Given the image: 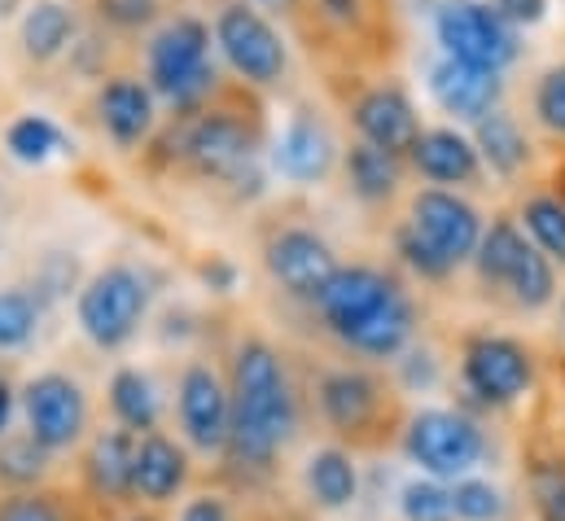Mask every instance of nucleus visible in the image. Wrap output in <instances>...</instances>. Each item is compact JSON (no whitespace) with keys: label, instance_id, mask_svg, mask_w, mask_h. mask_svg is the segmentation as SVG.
<instances>
[{"label":"nucleus","instance_id":"nucleus-1","mask_svg":"<svg viewBox=\"0 0 565 521\" xmlns=\"http://www.w3.org/2000/svg\"><path fill=\"white\" fill-rule=\"evenodd\" d=\"M228 403V460L242 469H268L298 425V407L281 360L264 338H246L237 347Z\"/></svg>","mask_w":565,"mask_h":521},{"label":"nucleus","instance_id":"nucleus-2","mask_svg":"<svg viewBox=\"0 0 565 521\" xmlns=\"http://www.w3.org/2000/svg\"><path fill=\"white\" fill-rule=\"evenodd\" d=\"M264 136H268V119L250 84L220 79V88L193 115L175 119L171 158H180L202 180L237 184L242 176H250L255 153L264 149Z\"/></svg>","mask_w":565,"mask_h":521},{"label":"nucleus","instance_id":"nucleus-3","mask_svg":"<svg viewBox=\"0 0 565 521\" xmlns=\"http://www.w3.org/2000/svg\"><path fill=\"white\" fill-rule=\"evenodd\" d=\"M324 325L360 355H399L413 338L417 311L404 294V285L395 276H386L382 267H338L333 280L324 285V294L316 298Z\"/></svg>","mask_w":565,"mask_h":521},{"label":"nucleus","instance_id":"nucleus-4","mask_svg":"<svg viewBox=\"0 0 565 521\" xmlns=\"http://www.w3.org/2000/svg\"><path fill=\"white\" fill-rule=\"evenodd\" d=\"M294 22L307 53L351 79L391 66L404 44L395 0H302Z\"/></svg>","mask_w":565,"mask_h":521},{"label":"nucleus","instance_id":"nucleus-5","mask_svg":"<svg viewBox=\"0 0 565 521\" xmlns=\"http://www.w3.org/2000/svg\"><path fill=\"white\" fill-rule=\"evenodd\" d=\"M478 237H482V220L465 198L447 189H422L395 242L413 272H422L425 280H443L456 263L473 259Z\"/></svg>","mask_w":565,"mask_h":521},{"label":"nucleus","instance_id":"nucleus-6","mask_svg":"<svg viewBox=\"0 0 565 521\" xmlns=\"http://www.w3.org/2000/svg\"><path fill=\"white\" fill-rule=\"evenodd\" d=\"M149 93L175 106V119L193 115L215 88L220 71L211 62V31L198 18H175L149 40Z\"/></svg>","mask_w":565,"mask_h":521},{"label":"nucleus","instance_id":"nucleus-7","mask_svg":"<svg viewBox=\"0 0 565 521\" xmlns=\"http://www.w3.org/2000/svg\"><path fill=\"white\" fill-rule=\"evenodd\" d=\"M473 259H478V276H482L487 289L509 294V298H513L518 307H526V311L548 307L553 294H557L553 259H548L535 242H526V233L518 228L513 215L491 220V228L478 237Z\"/></svg>","mask_w":565,"mask_h":521},{"label":"nucleus","instance_id":"nucleus-8","mask_svg":"<svg viewBox=\"0 0 565 521\" xmlns=\"http://www.w3.org/2000/svg\"><path fill=\"white\" fill-rule=\"evenodd\" d=\"M149 307V289L145 276L128 263H110L102 267L84 289H79V329L102 347V351H119L145 320Z\"/></svg>","mask_w":565,"mask_h":521},{"label":"nucleus","instance_id":"nucleus-9","mask_svg":"<svg viewBox=\"0 0 565 521\" xmlns=\"http://www.w3.org/2000/svg\"><path fill=\"white\" fill-rule=\"evenodd\" d=\"M215 40L228 57V66L242 75V84L250 88H273L285 79V44L277 26L246 0H224L220 18H215Z\"/></svg>","mask_w":565,"mask_h":521},{"label":"nucleus","instance_id":"nucleus-10","mask_svg":"<svg viewBox=\"0 0 565 521\" xmlns=\"http://www.w3.org/2000/svg\"><path fill=\"white\" fill-rule=\"evenodd\" d=\"M438 44L456 62L504 71L518 57V31L482 0H451L438 13Z\"/></svg>","mask_w":565,"mask_h":521},{"label":"nucleus","instance_id":"nucleus-11","mask_svg":"<svg viewBox=\"0 0 565 521\" xmlns=\"http://www.w3.org/2000/svg\"><path fill=\"white\" fill-rule=\"evenodd\" d=\"M404 447L408 456L429 469L434 478H456V474H469L487 443H482V429L460 416V412H447V407H429V412H417L408 421V434H404Z\"/></svg>","mask_w":565,"mask_h":521},{"label":"nucleus","instance_id":"nucleus-12","mask_svg":"<svg viewBox=\"0 0 565 521\" xmlns=\"http://www.w3.org/2000/svg\"><path fill=\"white\" fill-rule=\"evenodd\" d=\"M22 412H26V434L53 456L66 451L84 438L88 429V398L84 386L66 373H40L22 386Z\"/></svg>","mask_w":565,"mask_h":521},{"label":"nucleus","instance_id":"nucleus-13","mask_svg":"<svg viewBox=\"0 0 565 521\" xmlns=\"http://www.w3.org/2000/svg\"><path fill=\"white\" fill-rule=\"evenodd\" d=\"M264 263H268V276L281 285L289 298H307L316 302L324 294V285L333 280L338 259L329 251V242L311 228H277L268 242H264Z\"/></svg>","mask_w":565,"mask_h":521},{"label":"nucleus","instance_id":"nucleus-14","mask_svg":"<svg viewBox=\"0 0 565 521\" xmlns=\"http://www.w3.org/2000/svg\"><path fill=\"white\" fill-rule=\"evenodd\" d=\"M531 382H535V364H531V351L522 342L495 338V333L469 338V347H465V386L482 403L504 407L518 394H526Z\"/></svg>","mask_w":565,"mask_h":521},{"label":"nucleus","instance_id":"nucleus-15","mask_svg":"<svg viewBox=\"0 0 565 521\" xmlns=\"http://www.w3.org/2000/svg\"><path fill=\"white\" fill-rule=\"evenodd\" d=\"M320 416L347 434V438H369V429H377L386 416H391V398L386 386L364 373V369H333L320 378Z\"/></svg>","mask_w":565,"mask_h":521},{"label":"nucleus","instance_id":"nucleus-16","mask_svg":"<svg viewBox=\"0 0 565 521\" xmlns=\"http://www.w3.org/2000/svg\"><path fill=\"white\" fill-rule=\"evenodd\" d=\"M351 119L360 128V140H369V145H377L395 158H404L413 149V140L422 136L408 93L399 84H386V79H377V84H369L351 97Z\"/></svg>","mask_w":565,"mask_h":521},{"label":"nucleus","instance_id":"nucleus-17","mask_svg":"<svg viewBox=\"0 0 565 521\" xmlns=\"http://www.w3.org/2000/svg\"><path fill=\"white\" fill-rule=\"evenodd\" d=\"M228 416H233V403H228V386L220 382V373L206 364H189L180 378V425L189 443L198 451H224Z\"/></svg>","mask_w":565,"mask_h":521},{"label":"nucleus","instance_id":"nucleus-18","mask_svg":"<svg viewBox=\"0 0 565 521\" xmlns=\"http://www.w3.org/2000/svg\"><path fill=\"white\" fill-rule=\"evenodd\" d=\"M429 93H434V102H438L447 115L478 124L482 115L500 110L504 79H500V71L443 57V62H434V71H429Z\"/></svg>","mask_w":565,"mask_h":521},{"label":"nucleus","instance_id":"nucleus-19","mask_svg":"<svg viewBox=\"0 0 565 521\" xmlns=\"http://www.w3.org/2000/svg\"><path fill=\"white\" fill-rule=\"evenodd\" d=\"M132 465H137V434L102 429L93 438V447L84 451V482L102 504H128V500H137Z\"/></svg>","mask_w":565,"mask_h":521},{"label":"nucleus","instance_id":"nucleus-20","mask_svg":"<svg viewBox=\"0 0 565 521\" xmlns=\"http://www.w3.org/2000/svg\"><path fill=\"white\" fill-rule=\"evenodd\" d=\"M277 171L289 176V180H298V184H316V180H324L329 171H333V162H338V145H333V136L329 128L311 115V110H298L281 131V145H277Z\"/></svg>","mask_w":565,"mask_h":521},{"label":"nucleus","instance_id":"nucleus-21","mask_svg":"<svg viewBox=\"0 0 565 521\" xmlns=\"http://www.w3.org/2000/svg\"><path fill=\"white\" fill-rule=\"evenodd\" d=\"M97 115H102V128L110 131L115 145L132 149L153 128V93L137 75H110L97 88Z\"/></svg>","mask_w":565,"mask_h":521},{"label":"nucleus","instance_id":"nucleus-22","mask_svg":"<svg viewBox=\"0 0 565 521\" xmlns=\"http://www.w3.org/2000/svg\"><path fill=\"white\" fill-rule=\"evenodd\" d=\"M189 482V456L167 438V434H145L137 438V465H132V491L137 500L149 504H167L180 496V487Z\"/></svg>","mask_w":565,"mask_h":521},{"label":"nucleus","instance_id":"nucleus-23","mask_svg":"<svg viewBox=\"0 0 565 521\" xmlns=\"http://www.w3.org/2000/svg\"><path fill=\"white\" fill-rule=\"evenodd\" d=\"M413 167L434 184H473L478 180V149L456 128H429L408 149Z\"/></svg>","mask_w":565,"mask_h":521},{"label":"nucleus","instance_id":"nucleus-24","mask_svg":"<svg viewBox=\"0 0 565 521\" xmlns=\"http://www.w3.org/2000/svg\"><path fill=\"white\" fill-rule=\"evenodd\" d=\"M347 180L355 189V198L364 202H391L399 193V180H404V162L369 140H355L347 149Z\"/></svg>","mask_w":565,"mask_h":521},{"label":"nucleus","instance_id":"nucleus-25","mask_svg":"<svg viewBox=\"0 0 565 521\" xmlns=\"http://www.w3.org/2000/svg\"><path fill=\"white\" fill-rule=\"evenodd\" d=\"M473 149H478V153L491 162V171H500V176H518V171L526 167V158H531L526 131L518 128V119L504 115V110H491V115H482V119L473 124Z\"/></svg>","mask_w":565,"mask_h":521},{"label":"nucleus","instance_id":"nucleus-26","mask_svg":"<svg viewBox=\"0 0 565 521\" xmlns=\"http://www.w3.org/2000/svg\"><path fill=\"white\" fill-rule=\"evenodd\" d=\"M75 40V13L57 0H35L22 18V49L35 62H53Z\"/></svg>","mask_w":565,"mask_h":521},{"label":"nucleus","instance_id":"nucleus-27","mask_svg":"<svg viewBox=\"0 0 565 521\" xmlns=\"http://www.w3.org/2000/svg\"><path fill=\"white\" fill-rule=\"evenodd\" d=\"M355 487H360V478H355V465H351L347 451L324 447V451H316L307 460V491L324 509H347L355 500Z\"/></svg>","mask_w":565,"mask_h":521},{"label":"nucleus","instance_id":"nucleus-28","mask_svg":"<svg viewBox=\"0 0 565 521\" xmlns=\"http://www.w3.org/2000/svg\"><path fill=\"white\" fill-rule=\"evenodd\" d=\"M110 407L124 421V429H132L137 438L153 434V425H158V394H153V386H149V378H145L141 369H119L115 373Z\"/></svg>","mask_w":565,"mask_h":521},{"label":"nucleus","instance_id":"nucleus-29","mask_svg":"<svg viewBox=\"0 0 565 521\" xmlns=\"http://www.w3.org/2000/svg\"><path fill=\"white\" fill-rule=\"evenodd\" d=\"M522 224L548 259L565 263V202L557 193H531L522 202Z\"/></svg>","mask_w":565,"mask_h":521},{"label":"nucleus","instance_id":"nucleus-30","mask_svg":"<svg viewBox=\"0 0 565 521\" xmlns=\"http://www.w3.org/2000/svg\"><path fill=\"white\" fill-rule=\"evenodd\" d=\"M49 469V451L31 434H9L0 438V482L13 491H31Z\"/></svg>","mask_w":565,"mask_h":521},{"label":"nucleus","instance_id":"nucleus-31","mask_svg":"<svg viewBox=\"0 0 565 521\" xmlns=\"http://www.w3.org/2000/svg\"><path fill=\"white\" fill-rule=\"evenodd\" d=\"M0 521H84L79 509L57 491H9L0 496Z\"/></svg>","mask_w":565,"mask_h":521},{"label":"nucleus","instance_id":"nucleus-32","mask_svg":"<svg viewBox=\"0 0 565 521\" xmlns=\"http://www.w3.org/2000/svg\"><path fill=\"white\" fill-rule=\"evenodd\" d=\"M4 145H9V153L18 162H44L57 149H66V136L53 128L44 115H22L13 128L4 131Z\"/></svg>","mask_w":565,"mask_h":521},{"label":"nucleus","instance_id":"nucleus-33","mask_svg":"<svg viewBox=\"0 0 565 521\" xmlns=\"http://www.w3.org/2000/svg\"><path fill=\"white\" fill-rule=\"evenodd\" d=\"M40 325V302L31 289H0V351L26 347Z\"/></svg>","mask_w":565,"mask_h":521},{"label":"nucleus","instance_id":"nucleus-34","mask_svg":"<svg viewBox=\"0 0 565 521\" xmlns=\"http://www.w3.org/2000/svg\"><path fill=\"white\" fill-rule=\"evenodd\" d=\"M451 513L465 521H495L504 513V500H500V491L491 487V482H460L456 491H451Z\"/></svg>","mask_w":565,"mask_h":521},{"label":"nucleus","instance_id":"nucleus-35","mask_svg":"<svg viewBox=\"0 0 565 521\" xmlns=\"http://www.w3.org/2000/svg\"><path fill=\"white\" fill-rule=\"evenodd\" d=\"M531 496L540 521H565V465H540L531 474Z\"/></svg>","mask_w":565,"mask_h":521},{"label":"nucleus","instance_id":"nucleus-36","mask_svg":"<svg viewBox=\"0 0 565 521\" xmlns=\"http://www.w3.org/2000/svg\"><path fill=\"white\" fill-rule=\"evenodd\" d=\"M404 518L447 521L451 518V491H443L438 482H408L404 487Z\"/></svg>","mask_w":565,"mask_h":521},{"label":"nucleus","instance_id":"nucleus-37","mask_svg":"<svg viewBox=\"0 0 565 521\" xmlns=\"http://www.w3.org/2000/svg\"><path fill=\"white\" fill-rule=\"evenodd\" d=\"M535 115L540 124L565 136V66H553L535 88Z\"/></svg>","mask_w":565,"mask_h":521},{"label":"nucleus","instance_id":"nucleus-38","mask_svg":"<svg viewBox=\"0 0 565 521\" xmlns=\"http://www.w3.org/2000/svg\"><path fill=\"white\" fill-rule=\"evenodd\" d=\"M93 9L106 26H119V31H137L158 18V0H93Z\"/></svg>","mask_w":565,"mask_h":521},{"label":"nucleus","instance_id":"nucleus-39","mask_svg":"<svg viewBox=\"0 0 565 521\" xmlns=\"http://www.w3.org/2000/svg\"><path fill=\"white\" fill-rule=\"evenodd\" d=\"M491 9L518 31V26H535V22H544L548 0H491Z\"/></svg>","mask_w":565,"mask_h":521},{"label":"nucleus","instance_id":"nucleus-40","mask_svg":"<svg viewBox=\"0 0 565 521\" xmlns=\"http://www.w3.org/2000/svg\"><path fill=\"white\" fill-rule=\"evenodd\" d=\"M180 521H228V509H224L220 496H198V500L184 504Z\"/></svg>","mask_w":565,"mask_h":521},{"label":"nucleus","instance_id":"nucleus-41","mask_svg":"<svg viewBox=\"0 0 565 521\" xmlns=\"http://www.w3.org/2000/svg\"><path fill=\"white\" fill-rule=\"evenodd\" d=\"M198 276L211 285V289H220V294H228L233 285H237V267L228 259H206L202 267H198Z\"/></svg>","mask_w":565,"mask_h":521},{"label":"nucleus","instance_id":"nucleus-42","mask_svg":"<svg viewBox=\"0 0 565 521\" xmlns=\"http://www.w3.org/2000/svg\"><path fill=\"white\" fill-rule=\"evenodd\" d=\"M9 416H13V386L0 378V434L9 429Z\"/></svg>","mask_w":565,"mask_h":521},{"label":"nucleus","instance_id":"nucleus-43","mask_svg":"<svg viewBox=\"0 0 565 521\" xmlns=\"http://www.w3.org/2000/svg\"><path fill=\"white\" fill-rule=\"evenodd\" d=\"M255 4H259V9H268V13H281V18H294L302 0H255Z\"/></svg>","mask_w":565,"mask_h":521},{"label":"nucleus","instance_id":"nucleus-44","mask_svg":"<svg viewBox=\"0 0 565 521\" xmlns=\"http://www.w3.org/2000/svg\"><path fill=\"white\" fill-rule=\"evenodd\" d=\"M557 198L565 202V158H562V167H557Z\"/></svg>","mask_w":565,"mask_h":521},{"label":"nucleus","instance_id":"nucleus-45","mask_svg":"<svg viewBox=\"0 0 565 521\" xmlns=\"http://www.w3.org/2000/svg\"><path fill=\"white\" fill-rule=\"evenodd\" d=\"M119 521H158V518H149V513H128V518H119Z\"/></svg>","mask_w":565,"mask_h":521},{"label":"nucleus","instance_id":"nucleus-46","mask_svg":"<svg viewBox=\"0 0 565 521\" xmlns=\"http://www.w3.org/2000/svg\"><path fill=\"white\" fill-rule=\"evenodd\" d=\"M562 320H565V302H562Z\"/></svg>","mask_w":565,"mask_h":521}]
</instances>
